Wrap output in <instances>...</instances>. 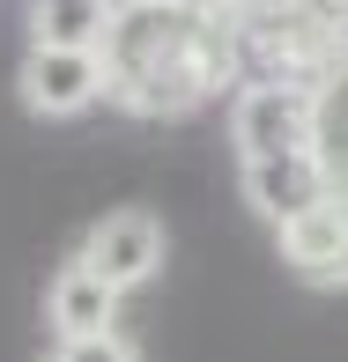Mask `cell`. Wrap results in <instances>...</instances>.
Instances as JSON below:
<instances>
[{"mask_svg": "<svg viewBox=\"0 0 348 362\" xmlns=\"http://www.w3.org/2000/svg\"><path fill=\"white\" fill-rule=\"evenodd\" d=\"M111 0H30V45L45 52H104L111 37Z\"/></svg>", "mask_w": 348, "mask_h": 362, "instance_id": "8", "label": "cell"}, {"mask_svg": "<svg viewBox=\"0 0 348 362\" xmlns=\"http://www.w3.org/2000/svg\"><path fill=\"white\" fill-rule=\"evenodd\" d=\"M15 96H23L30 119H74L104 96V59L96 52H45L30 45L23 52V74H15Z\"/></svg>", "mask_w": 348, "mask_h": 362, "instance_id": "4", "label": "cell"}, {"mask_svg": "<svg viewBox=\"0 0 348 362\" xmlns=\"http://www.w3.org/2000/svg\"><path fill=\"white\" fill-rule=\"evenodd\" d=\"M45 325H52L60 340H111L119 333V296L96 281L82 259L52 274V288H45Z\"/></svg>", "mask_w": 348, "mask_h": 362, "instance_id": "7", "label": "cell"}, {"mask_svg": "<svg viewBox=\"0 0 348 362\" xmlns=\"http://www.w3.org/2000/svg\"><path fill=\"white\" fill-rule=\"evenodd\" d=\"M274 252L296 281L311 288H341L348 281V200H319L311 215H296L289 229H274Z\"/></svg>", "mask_w": 348, "mask_h": 362, "instance_id": "5", "label": "cell"}, {"mask_svg": "<svg viewBox=\"0 0 348 362\" xmlns=\"http://www.w3.org/2000/svg\"><path fill=\"white\" fill-rule=\"evenodd\" d=\"M296 8H304L311 23H326V30H348V0H296Z\"/></svg>", "mask_w": 348, "mask_h": 362, "instance_id": "11", "label": "cell"}, {"mask_svg": "<svg viewBox=\"0 0 348 362\" xmlns=\"http://www.w3.org/2000/svg\"><path fill=\"white\" fill-rule=\"evenodd\" d=\"M104 96L134 119H186L245 89V37L223 0H126L104 37Z\"/></svg>", "mask_w": 348, "mask_h": 362, "instance_id": "1", "label": "cell"}, {"mask_svg": "<svg viewBox=\"0 0 348 362\" xmlns=\"http://www.w3.org/2000/svg\"><path fill=\"white\" fill-rule=\"evenodd\" d=\"M111 8H126V0H111Z\"/></svg>", "mask_w": 348, "mask_h": 362, "instance_id": "12", "label": "cell"}, {"mask_svg": "<svg viewBox=\"0 0 348 362\" xmlns=\"http://www.w3.org/2000/svg\"><path fill=\"white\" fill-rule=\"evenodd\" d=\"M230 141H237V163L311 156V81L252 74L230 96Z\"/></svg>", "mask_w": 348, "mask_h": 362, "instance_id": "2", "label": "cell"}, {"mask_svg": "<svg viewBox=\"0 0 348 362\" xmlns=\"http://www.w3.org/2000/svg\"><path fill=\"white\" fill-rule=\"evenodd\" d=\"M237 185H245V207H252L267 229H289L296 215H311L319 200H334V192H326V170H319L311 156L245 163V170H237Z\"/></svg>", "mask_w": 348, "mask_h": 362, "instance_id": "6", "label": "cell"}, {"mask_svg": "<svg viewBox=\"0 0 348 362\" xmlns=\"http://www.w3.org/2000/svg\"><path fill=\"white\" fill-rule=\"evenodd\" d=\"M74 259L111 296H126V288H141V281L163 274V222L148 215V207H111L104 222H89V237H82Z\"/></svg>", "mask_w": 348, "mask_h": 362, "instance_id": "3", "label": "cell"}, {"mask_svg": "<svg viewBox=\"0 0 348 362\" xmlns=\"http://www.w3.org/2000/svg\"><path fill=\"white\" fill-rule=\"evenodd\" d=\"M45 362H141V355L126 348L119 333H111V340H60V348L45 355Z\"/></svg>", "mask_w": 348, "mask_h": 362, "instance_id": "10", "label": "cell"}, {"mask_svg": "<svg viewBox=\"0 0 348 362\" xmlns=\"http://www.w3.org/2000/svg\"><path fill=\"white\" fill-rule=\"evenodd\" d=\"M311 163L326 170V192L348 200V59L311 89Z\"/></svg>", "mask_w": 348, "mask_h": 362, "instance_id": "9", "label": "cell"}]
</instances>
